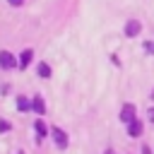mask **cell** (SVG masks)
Returning <instances> with one entry per match:
<instances>
[{
  "label": "cell",
  "mask_w": 154,
  "mask_h": 154,
  "mask_svg": "<svg viewBox=\"0 0 154 154\" xmlns=\"http://www.w3.org/2000/svg\"><path fill=\"white\" fill-rule=\"evenodd\" d=\"M140 31H142L140 22H128V24H125V36H137Z\"/></svg>",
  "instance_id": "cell-4"
},
{
  "label": "cell",
  "mask_w": 154,
  "mask_h": 154,
  "mask_svg": "<svg viewBox=\"0 0 154 154\" xmlns=\"http://www.w3.org/2000/svg\"><path fill=\"white\" fill-rule=\"evenodd\" d=\"M38 75H41V77H51V67H48L46 63H38Z\"/></svg>",
  "instance_id": "cell-10"
},
{
  "label": "cell",
  "mask_w": 154,
  "mask_h": 154,
  "mask_svg": "<svg viewBox=\"0 0 154 154\" xmlns=\"http://www.w3.org/2000/svg\"><path fill=\"white\" fill-rule=\"evenodd\" d=\"M0 67L2 70H14L17 67V60L10 51H0Z\"/></svg>",
  "instance_id": "cell-1"
},
{
  "label": "cell",
  "mask_w": 154,
  "mask_h": 154,
  "mask_svg": "<svg viewBox=\"0 0 154 154\" xmlns=\"http://www.w3.org/2000/svg\"><path fill=\"white\" fill-rule=\"evenodd\" d=\"M17 108H19V111H29V108H31V101H26L24 96H19V99H17Z\"/></svg>",
  "instance_id": "cell-9"
},
{
  "label": "cell",
  "mask_w": 154,
  "mask_h": 154,
  "mask_svg": "<svg viewBox=\"0 0 154 154\" xmlns=\"http://www.w3.org/2000/svg\"><path fill=\"white\" fill-rule=\"evenodd\" d=\"M128 132H130V137H140V135H142V123L135 118V120L128 125Z\"/></svg>",
  "instance_id": "cell-5"
},
{
  "label": "cell",
  "mask_w": 154,
  "mask_h": 154,
  "mask_svg": "<svg viewBox=\"0 0 154 154\" xmlns=\"http://www.w3.org/2000/svg\"><path fill=\"white\" fill-rule=\"evenodd\" d=\"M17 154H24V152H17Z\"/></svg>",
  "instance_id": "cell-17"
},
{
  "label": "cell",
  "mask_w": 154,
  "mask_h": 154,
  "mask_svg": "<svg viewBox=\"0 0 154 154\" xmlns=\"http://www.w3.org/2000/svg\"><path fill=\"white\" fill-rule=\"evenodd\" d=\"M106 154H116V152H113V149H106Z\"/></svg>",
  "instance_id": "cell-16"
},
{
  "label": "cell",
  "mask_w": 154,
  "mask_h": 154,
  "mask_svg": "<svg viewBox=\"0 0 154 154\" xmlns=\"http://www.w3.org/2000/svg\"><path fill=\"white\" fill-rule=\"evenodd\" d=\"M142 154H152V149L149 147H142Z\"/></svg>",
  "instance_id": "cell-14"
},
{
  "label": "cell",
  "mask_w": 154,
  "mask_h": 154,
  "mask_svg": "<svg viewBox=\"0 0 154 154\" xmlns=\"http://www.w3.org/2000/svg\"><path fill=\"white\" fill-rule=\"evenodd\" d=\"M51 135H53V142L58 144V149H65V147H67V135H65L60 128H53Z\"/></svg>",
  "instance_id": "cell-2"
},
{
  "label": "cell",
  "mask_w": 154,
  "mask_h": 154,
  "mask_svg": "<svg viewBox=\"0 0 154 154\" xmlns=\"http://www.w3.org/2000/svg\"><path fill=\"white\" fill-rule=\"evenodd\" d=\"M31 108H34L38 116H43V113H46V103H43V99H41V96H34V101H31Z\"/></svg>",
  "instance_id": "cell-6"
},
{
  "label": "cell",
  "mask_w": 154,
  "mask_h": 154,
  "mask_svg": "<svg viewBox=\"0 0 154 154\" xmlns=\"http://www.w3.org/2000/svg\"><path fill=\"white\" fill-rule=\"evenodd\" d=\"M7 2H10V5H12V7H19V5H22V2H24V0H7Z\"/></svg>",
  "instance_id": "cell-13"
},
{
  "label": "cell",
  "mask_w": 154,
  "mask_h": 154,
  "mask_svg": "<svg viewBox=\"0 0 154 154\" xmlns=\"http://www.w3.org/2000/svg\"><path fill=\"white\" fill-rule=\"evenodd\" d=\"M34 130H36L38 140H41V137H46V132H48V128H46V123H43V120H36V123H34Z\"/></svg>",
  "instance_id": "cell-8"
},
{
  "label": "cell",
  "mask_w": 154,
  "mask_h": 154,
  "mask_svg": "<svg viewBox=\"0 0 154 154\" xmlns=\"http://www.w3.org/2000/svg\"><path fill=\"white\" fill-rule=\"evenodd\" d=\"M10 130V123L7 120H0V132H7Z\"/></svg>",
  "instance_id": "cell-11"
},
{
  "label": "cell",
  "mask_w": 154,
  "mask_h": 154,
  "mask_svg": "<svg viewBox=\"0 0 154 154\" xmlns=\"http://www.w3.org/2000/svg\"><path fill=\"white\" fill-rule=\"evenodd\" d=\"M135 113H137V111H135V106H132V103H125V106L120 108V120L132 123V120H135Z\"/></svg>",
  "instance_id": "cell-3"
},
{
  "label": "cell",
  "mask_w": 154,
  "mask_h": 154,
  "mask_svg": "<svg viewBox=\"0 0 154 154\" xmlns=\"http://www.w3.org/2000/svg\"><path fill=\"white\" fill-rule=\"evenodd\" d=\"M144 51H147V53H154V43L147 41V43H144Z\"/></svg>",
  "instance_id": "cell-12"
},
{
  "label": "cell",
  "mask_w": 154,
  "mask_h": 154,
  "mask_svg": "<svg viewBox=\"0 0 154 154\" xmlns=\"http://www.w3.org/2000/svg\"><path fill=\"white\" fill-rule=\"evenodd\" d=\"M149 118H152V120H154V108H152V111H149Z\"/></svg>",
  "instance_id": "cell-15"
},
{
  "label": "cell",
  "mask_w": 154,
  "mask_h": 154,
  "mask_svg": "<svg viewBox=\"0 0 154 154\" xmlns=\"http://www.w3.org/2000/svg\"><path fill=\"white\" fill-rule=\"evenodd\" d=\"M31 55H34V53H31L29 48H26V51H24V53L19 55V70H24V67H26V65L31 63Z\"/></svg>",
  "instance_id": "cell-7"
}]
</instances>
